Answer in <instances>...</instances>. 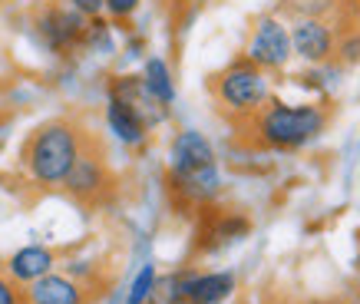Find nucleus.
<instances>
[{
  "label": "nucleus",
  "mask_w": 360,
  "mask_h": 304,
  "mask_svg": "<svg viewBox=\"0 0 360 304\" xmlns=\"http://www.w3.org/2000/svg\"><path fill=\"white\" fill-rule=\"evenodd\" d=\"M169 192L182 205H208L221 196L219 159L198 129H182L169 146Z\"/></svg>",
  "instance_id": "1"
},
{
  "label": "nucleus",
  "mask_w": 360,
  "mask_h": 304,
  "mask_svg": "<svg viewBox=\"0 0 360 304\" xmlns=\"http://www.w3.org/2000/svg\"><path fill=\"white\" fill-rule=\"evenodd\" d=\"M86 139V129H79L73 120H46L27 136L20 163L37 185L60 189Z\"/></svg>",
  "instance_id": "2"
},
{
  "label": "nucleus",
  "mask_w": 360,
  "mask_h": 304,
  "mask_svg": "<svg viewBox=\"0 0 360 304\" xmlns=\"http://www.w3.org/2000/svg\"><path fill=\"white\" fill-rule=\"evenodd\" d=\"M248 136L262 149H304L328 129V113L314 103H281L268 99L262 109H255L248 120Z\"/></svg>",
  "instance_id": "3"
},
{
  "label": "nucleus",
  "mask_w": 360,
  "mask_h": 304,
  "mask_svg": "<svg viewBox=\"0 0 360 304\" xmlns=\"http://www.w3.org/2000/svg\"><path fill=\"white\" fill-rule=\"evenodd\" d=\"M212 96L221 113L235 120H248L255 109H262L271 99V83L262 66H255L248 56L229 63L215 80H212Z\"/></svg>",
  "instance_id": "4"
},
{
  "label": "nucleus",
  "mask_w": 360,
  "mask_h": 304,
  "mask_svg": "<svg viewBox=\"0 0 360 304\" xmlns=\"http://www.w3.org/2000/svg\"><path fill=\"white\" fill-rule=\"evenodd\" d=\"M60 189H63L73 202H79V205H99L103 198L110 196L112 172H110V163H106V152L99 149V142L86 139V146H83V152L77 156L73 169L66 172Z\"/></svg>",
  "instance_id": "5"
},
{
  "label": "nucleus",
  "mask_w": 360,
  "mask_h": 304,
  "mask_svg": "<svg viewBox=\"0 0 360 304\" xmlns=\"http://www.w3.org/2000/svg\"><path fill=\"white\" fill-rule=\"evenodd\" d=\"M86 23L89 17L77 13L73 7H60V4H46L44 11L37 13V37L44 40V46L56 56H66L83 46V37H86Z\"/></svg>",
  "instance_id": "6"
},
{
  "label": "nucleus",
  "mask_w": 360,
  "mask_h": 304,
  "mask_svg": "<svg viewBox=\"0 0 360 304\" xmlns=\"http://www.w3.org/2000/svg\"><path fill=\"white\" fill-rule=\"evenodd\" d=\"M255 66H262L264 73L268 70H284V66L291 63V33L284 27L278 17H262V20L255 23V30H251V40H248V50H245Z\"/></svg>",
  "instance_id": "7"
},
{
  "label": "nucleus",
  "mask_w": 360,
  "mask_h": 304,
  "mask_svg": "<svg viewBox=\"0 0 360 304\" xmlns=\"http://www.w3.org/2000/svg\"><path fill=\"white\" fill-rule=\"evenodd\" d=\"M99 284L79 281L66 272H50L44 278L27 284V301L30 304H93Z\"/></svg>",
  "instance_id": "8"
},
{
  "label": "nucleus",
  "mask_w": 360,
  "mask_h": 304,
  "mask_svg": "<svg viewBox=\"0 0 360 304\" xmlns=\"http://www.w3.org/2000/svg\"><path fill=\"white\" fill-rule=\"evenodd\" d=\"M288 33H291V50H295V56H301L304 63L321 66L334 56L338 40H334V30H330L321 17H297Z\"/></svg>",
  "instance_id": "9"
},
{
  "label": "nucleus",
  "mask_w": 360,
  "mask_h": 304,
  "mask_svg": "<svg viewBox=\"0 0 360 304\" xmlns=\"http://www.w3.org/2000/svg\"><path fill=\"white\" fill-rule=\"evenodd\" d=\"M56 265H60V251L46 248V245H27V248L13 251L7 265H4V272L11 274L17 284H27L37 281V278H44V274L56 272Z\"/></svg>",
  "instance_id": "10"
},
{
  "label": "nucleus",
  "mask_w": 360,
  "mask_h": 304,
  "mask_svg": "<svg viewBox=\"0 0 360 304\" xmlns=\"http://www.w3.org/2000/svg\"><path fill=\"white\" fill-rule=\"evenodd\" d=\"M106 126H110V132L122 146H132V149L149 139V129H153L139 109L129 106V103H122V99H112V96L106 99Z\"/></svg>",
  "instance_id": "11"
},
{
  "label": "nucleus",
  "mask_w": 360,
  "mask_h": 304,
  "mask_svg": "<svg viewBox=\"0 0 360 304\" xmlns=\"http://www.w3.org/2000/svg\"><path fill=\"white\" fill-rule=\"evenodd\" d=\"M142 87H146V93L159 103V106H172L175 99V83H172V70H169V63H165L162 56H149L146 63H142Z\"/></svg>",
  "instance_id": "12"
},
{
  "label": "nucleus",
  "mask_w": 360,
  "mask_h": 304,
  "mask_svg": "<svg viewBox=\"0 0 360 304\" xmlns=\"http://www.w3.org/2000/svg\"><path fill=\"white\" fill-rule=\"evenodd\" d=\"M251 232V222L245 215H235V212H229V215H219L212 225H208L205 239H212V248H219V245H229V241H238L245 239Z\"/></svg>",
  "instance_id": "13"
},
{
  "label": "nucleus",
  "mask_w": 360,
  "mask_h": 304,
  "mask_svg": "<svg viewBox=\"0 0 360 304\" xmlns=\"http://www.w3.org/2000/svg\"><path fill=\"white\" fill-rule=\"evenodd\" d=\"M83 46H86V50H93V53H112V30H110V23L99 20V17H89Z\"/></svg>",
  "instance_id": "14"
},
{
  "label": "nucleus",
  "mask_w": 360,
  "mask_h": 304,
  "mask_svg": "<svg viewBox=\"0 0 360 304\" xmlns=\"http://www.w3.org/2000/svg\"><path fill=\"white\" fill-rule=\"evenodd\" d=\"M155 281H159L155 268L153 265H146V268L136 274V281H132L129 294H126V304H149L153 301V291H155Z\"/></svg>",
  "instance_id": "15"
},
{
  "label": "nucleus",
  "mask_w": 360,
  "mask_h": 304,
  "mask_svg": "<svg viewBox=\"0 0 360 304\" xmlns=\"http://www.w3.org/2000/svg\"><path fill=\"white\" fill-rule=\"evenodd\" d=\"M0 304H30L27 301V288L13 281L4 268H0Z\"/></svg>",
  "instance_id": "16"
},
{
  "label": "nucleus",
  "mask_w": 360,
  "mask_h": 304,
  "mask_svg": "<svg viewBox=\"0 0 360 304\" xmlns=\"http://www.w3.org/2000/svg\"><path fill=\"white\" fill-rule=\"evenodd\" d=\"M334 53H340V60H344V63H360V30L347 33V37L334 46Z\"/></svg>",
  "instance_id": "17"
},
{
  "label": "nucleus",
  "mask_w": 360,
  "mask_h": 304,
  "mask_svg": "<svg viewBox=\"0 0 360 304\" xmlns=\"http://www.w3.org/2000/svg\"><path fill=\"white\" fill-rule=\"evenodd\" d=\"M139 4L142 0H103V11H110L112 20H129L139 11Z\"/></svg>",
  "instance_id": "18"
},
{
  "label": "nucleus",
  "mask_w": 360,
  "mask_h": 304,
  "mask_svg": "<svg viewBox=\"0 0 360 304\" xmlns=\"http://www.w3.org/2000/svg\"><path fill=\"white\" fill-rule=\"evenodd\" d=\"M66 7H73L83 17H99L103 13V0H66Z\"/></svg>",
  "instance_id": "19"
},
{
  "label": "nucleus",
  "mask_w": 360,
  "mask_h": 304,
  "mask_svg": "<svg viewBox=\"0 0 360 304\" xmlns=\"http://www.w3.org/2000/svg\"><path fill=\"white\" fill-rule=\"evenodd\" d=\"M30 4H40V7H46V4H53V0H30Z\"/></svg>",
  "instance_id": "20"
}]
</instances>
